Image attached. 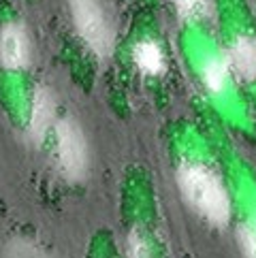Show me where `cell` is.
<instances>
[{
    "label": "cell",
    "instance_id": "6da1fadb",
    "mask_svg": "<svg viewBox=\"0 0 256 258\" xmlns=\"http://www.w3.org/2000/svg\"><path fill=\"white\" fill-rule=\"evenodd\" d=\"M177 186L186 203L207 222L224 226L231 218V201L220 177L199 162H184L177 171Z\"/></svg>",
    "mask_w": 256,
    "mask_h": 258
},
{
    "label": "cell",
    "instance_id": "7a4b0ae2",
    "mask_svg": "<svg viewBox=\"0 0 256 258\" xmlns=\"http://www.w3.org/2000/svg\"><path fill=\"white\" fill-rule=\"evenodd\" d=\"M56 162L69 181H81L88 175L90 154L86 137L79 124L69 117L56 124Z\"/></svg>",
    "mask_w": 256,
    "mask_h": 258
},
{
    "label": "cell",
    "instance_id": "3957f363",
    "mask_svg": "<svg viewBox=\"0 0 256 258\" xmlns=\"http://www.w3.org/2000/svg\"><path fill=\"white\" fill-rule=\"evenodd\" d=\"M73 5V22L77 34L98 58H107L113 51V30L100 9L98 0H77Z\"/></svg>",
    "mask_w": 256,
    "mask_h": 258
},
{
    "label": "cell",
    "instance_id": "277c9868",
    "mask_svg": "<svg viewBox=\"0 0 256 258\" xmlns=\"http://www.w3.org/2000/svg\"><path fill=\"white\" fill-rule=\"evenodd\" d=\"M0 62H3V67L11 71L28 67L30 43H28V34H26L22 26L7 24L3 32H0Z\"/></svg>",
    "mask_w": 256,
    "mask_h": 258
},
{
    "label": "cell",
    "instance_id": "5b68a950",
    "mask_svg": "<svg viewBox=\"0 0 256 258\" xmlns=\"http://www.w3.org/2000/svg\"><path fill=\"white\" fill-rule=\"evenodd\" d=\"M56 117V96L45 86H39L32 96V109H30V122H28V137L32 143H41L45 135L53 124Z\"/></svg>",
    "mask_w": 256,
    "mask_h": 258
},
{
    "label": "cell",
    "instance_id": "8992f818",
    "mask_svg": "<svg viewBox=\"0 0 256 258\" xmlns=\"http://www.w3.org/2000/svg\"><path fill=\"white\" fill-rule=\"evenodd\" d=\"M226 64L243 81H256V39L241 36L233 43Z\"/></svg>",
    "mask_w": 256,
    "mask_h": 258
},
{
    "label": "cell",
    "instance_id": "52a82bcc",
    "mask_svg": "<svg viewBox=\"0 0 256 258\" xmlns=\"http://www.w3.org/2000/svg\"><path fill=\"white\" fill-rule=\"evenodd\" d=\"M133 60L137 69L145 73V75H160V73H164V53L152 41L137 43L133 49Z\"/></svg>",
    "mask_w": 256,
    "mask_h": 258
},
{
    "label": "cell",
    "instance_id": "ba28073f",
    "mask_svg": "<svg viewBox=\"0 0 256 258\" xmlns=\"http://www.w3.org/2000/svg\"><path fill=\"white\" fill-rule=\"evenodd\" d=\"M173 5L181 17H209L216 9L212 0H173Z\"/></svg>",
    "mask_w": 256,
    "mask_h": 258
},
{
    "label": "cell",
    "instance_id": "9c48e42d",
    "mask_svg": "<svg viewBox=\"0 0 256 258\" xmlns=\"http://www.w3.org/2000/svg\"><path fill=\"white\" fill-rule=\"evenodd\" d=\"M226 62H207L203 69V79L212 92H220L226 84Z\"/></svg>",
    "mask_w": 256,
    "mask_h": 258
},
{
    "label": "cell",
    "instance_id": "30bf717a",
    "mask_svg": "<svg viewBox=\"0 0 256 258\" xmlns=\"http://www.w3.org/2000/svg\"><path fill=\"white\" fill-rule=\"evenodd\" d=\"M7 258H51V256H47L43 250H39L34 243H30V241H13V243H9V247H7V254H5Z\"/></svg>",
    "mask_w": 256,
    "mask_h": 258
},
{
    "label": "cell",
    "instance_id": "8fae6325",
    "mask_svg": "<svg viewBox=\"0 0 256 258\" xmlns=\"http://www.w3.org/2000/svg\"><path fill=\"white\" fill-rule=\"evenodd\" d=\"M126 258H152L148 243H145V239L137 230H133L126 239Z\"/></svg>",
    "mask_w": 256,
    "mask_h": 258
},
{
    "label": "cell",
    "instance_id": "7c38bea8",
    "mask_svg": "<svg viewBox=\"0 0 256 258\" xmlns=\"http://www.w3.org/2000/svg\"><path fill=\"white\" fill-rule=\"evenodd\" d=\"M239 241L243 247L245 258H256V235L250 228H241L239 230Z\"/></svg>",
    "mask_w": 256,
    "mask_h": 258
},
{
    "label": "cell",
    "instance_id": "4fadbf2b",
    "mask_svg": "<svg viewBox=\"0 0 256 258\" xmlns=\"http://www.w3.org/2000/svg\"><path fill=\"white\" fill-rule=\"evenodd\" d=\"M71 3H77V0H71Z\"/></svg>",
    "mask_w": 256,
    "mask_h": 258
}]
</instances>
